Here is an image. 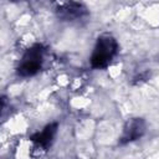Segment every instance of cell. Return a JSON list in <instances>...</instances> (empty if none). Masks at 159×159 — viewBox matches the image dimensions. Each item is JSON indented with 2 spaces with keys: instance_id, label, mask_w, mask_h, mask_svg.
<instances>
[{
  "instance_id": "cell-1",
  "label": "cell",
  "mask_w": 159,
  "mask_h": 159,
  "mask_svg": "<svg viewBox=\"0 0 159 159\" xmlns=\"http://www.w3.org/2000/svg\"><path fill=\"white\" fill-rule=\"evenodd\" d=\"M118 42L111 34H102L98 36L89 57L91 67L94 70H102L111 65L118 53Z\"/></svg>"
},
{
  "instance_id": "cell-2",
  "label": "cell",
  "mask_w": 159,
  "mask_h": 159,
  "mask_svg": "<svg viewBox=\"0 0 159 159\" xmlns=\"http://www.w3.org/2000/svg\"><path fill=\"white\" fill-rule=\"evenodd\" d=\"M43 58H45V47L41 43L32 45L22 55L19 66L16 68L17 75L24 78L35 76L41 70Z\"/></svg>"
},
{
  "instance_id": "cell-3",
  "label": "cell",
  "mask_w": 159,
  "mask_h": 159,
  "mask_svg": "<svg viewBox=\"0 0 159 159\" xmlns=\"http://www.w3.org/2000/svg\"><path fill=\"white\" fill-rule=\"evenodd\" d=\"M147 129V123L143 118H130L123 127L122 134L119 137V144L124 145L140 139Z\"/></svg>"
},
{
  "instance_id": "cell-4",
  "label": "cell",
  "mask_w": 159,
  "mask_h": 159,
  "mask_svg": "<svg viewBox=\"0 0 159 159\" xmlns=\"http://www.w3.org/2000/svg\"><path fill=\"white\" fill-rule=\"evenodd\" d=\"M88 14L86 6L77 1H67L57 9V16L65 21H73L82 19Z\"/></svg>"
},
{
  "instance_id": "cell-5",
  "label": "cell",
  "mask_w": 159,
  "mask_h": 159,
  "mask_svg": "<svg viewBox=\"0 0 159 159\" xmlns=\"http://www.w3.org/2000/svg\"><path fill=\"white\" fill-rule=\"evenodd\" d=\"M57 123L47 124L41 132H37L35 135L31 137V142L39 150H47L53 143V139L57 134Z\"/></svg>"
},
{
  "instance_id": "cell-6",
  "label": "cell",
  "mask_w": 159,
  "mask_h": 159,
  "mask_svg": "<svg viewBox=\"0 0 159 159\" xmlns=\"http://www.w3.org/2000/svg\"><path fill=\"white\" fill-rule=\"evenodd\" d=\"M11 1H20V0H11Z\"/></svg>"
}]
</instances>
